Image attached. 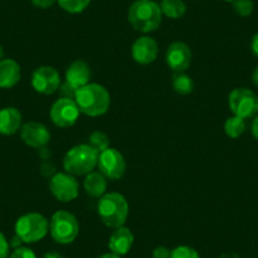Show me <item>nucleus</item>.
I'll list each match as a JSON object with an SVG mask.
<instances>
[{"label": "nucleus", "instance_id": "nucleus-39", "mask_svg": "<svg viewBox=\"0 0 258 258\" xmlns=\"http://www.w3.org/2000/svg\"><path fill=\"white\" fill-rule=\"evenodd\" d=\"M220 258H239V255H238L235 252H227V253H223V254L220 255Z\"/></svg>", "mask_w": 258, "mask_h": 258}, {"label": "nucleus", "instance_id": "nucleus-12", "mask_svg": "<svg viewBox=\"0 0 258 258\" xmlns=\"http://www.w3.org/2000/svg\"><path fill=\"white\" fill-rule=\"evenodd\" d=\"M191 53L190 47L183 42H173L166 51V63L175 73H183L190 68Z\"/></svg>", "mask_w": 258, "mask_h": 258}, {"label": "nucleus", "instance_id": "nucleus-32", "mask_svg": "<svg viewBox=\"0 0 258 258\" xmlns=\"http://www.w3.org/2000/svg\"><path fill=\"white\" fill-rule=\"evenodd\" d=\"M57 0H31V3L33 4L34 7L41 9H47L51 8L54 3H56Z\"/></svg>", "mask_w": 258, "mask_h": 258}, {"label": "nucleus", "instance_id": "nucleus-36", "mask_svg": "<svg viewBox=\"0 0 258 258\" xmlns=\"http://www.w3.org/2000/svg\"><path fill=\"white\" fill-rule=\"evenodd\" d=\"M22 243H23V242H22V239H21V238H19L18 235L16 234V235H14L13 238H12V242L9 243V244H11V247H13L14 249H17V248H19V247H21V244H22Z\"/></svg>", "mask_w": 258, "mask_h": 258}, {"label": "nucleus", "instance_id": "nucleus-2", "mask_svg": "<svg viewBox=\"0 0 258 258\" xmlns=\"http://www.w3.org/2000/svg\"><path fill=\"white\" fill-rule=\"evenodd\" d=\"M128 22L138 32L150 33L160 28L162 12L153 0H136L128 9Z\"/></svg>", "mask_w": 258, "mask_h": 258}, {"label": "nucleus", "instance_id": "nucleus-33", "mask_svg": "<svg viewBox=\"0 0 258 258\" xmlns=\"http://www.w3.org/2000/svg\"><path fill=\"white\" fill-rule=\"evenodd\" d=\"M38 156L41 157V160L43 161H49L52 157V152L49 148H47L46 146L42 148H38Z\"/></svg>", "mask_w": 258, "mask_h": 258}, {"label": "nucleus", "instance_id": "nucleus-34", "mask_svg": "<svg viewBox=\"0 0 258 258\" xmlns=\"http://www.w3.org/2000/svg\"><path fill=\"white\" fill-rule=\"evenodd\" d=\"M250 51L255 57H258V33H255L250 41Z\"/></svg>", "mask_w": 258, "mask_h": 258}, {"label": "nucleus", "instance_id": "nucleus-26", "mask_svg": "<svg viewBox=\"0 0 258 258\" xmlns=\"http://www.w3.org/2000/svg\"><path fill=\"white\" fill-rule=\"evenodd\" d=\"M170 258H200L197 249L188 245H178L175 249L171 250Z\"/></svg>", "mask_w": 258, "mask_h": 258}, {"label": "nucleus", "instance_id": "nucleus-22", "mask_svg": "<svg viewBox=\"0 0 258 258\" xmlns=\"http://www.w3.org/2000/svg\"><path fill=\"white\" fill-rule=\"evenodd\" d=\"M245 120L240 116L233 115L225 120L224 131L225 135L230 138H238L245 132Z\"/></svg>", "mask_w": 258, "mask_h": 258}, {"label": "nucleus", "instance_id": "nucleus-13", "mask_svg": "<svg viewBox=\"0 0 258 258\" xmlns=\"http://www.w3.org/2000/svg\"><path fill=\"white\" fill-rule=\"evenodd\" d=\"M21 138L27 146L32 148H42L51 140V133L44 124L38 121H28L21 128Z\"/></svg>", "mask_w": 258, "mask_h": 258}, {"label": "nucleus", "instance_id": "nucleus-4", "mask_svg": "<svg viewBox=\"0 0 258 258\" xmlns=\"http://www.w3.org/2000/svg\"><path fill=\"white\" fill-rule=\"evenodd\" d=\"M99 153L89 145L74 146L63 157V168L73 176H86L98 166Z\"/></svg>", "mask_w": 258, "mask_h": 258}, {"label": "nucleus", "instance_id": "nucleus-21", "mask_svg": "<svg viewBox=\"0 0 258 258\" xmlns=\"http://www.w3.org/2000/svg\"><path fill=\"white\" fill-rule=\"evenodd\" d=\"M172 88L180 95H188L194 90V81L183 73H175L172 78Z\"/></svg>", "mask_w": 258, "mask_h": 258}, {"label": "nucleus", "instance_id": "nucleus-35", "mask_svg": "<svg viewBox=\"0 0 258 258\" xmlns=\"http://www.w3.org/2000/svg\"><path fill=\"white\" fill-rule=\"evenodd\" d=\"M252 135L258 141V115H255L252 121Z\"/></svg>", "mask_w": 258, "mask_h": 258}, {"label": "nucleus", "instance_id": "nucleus-15", "mask_svg": "<svg viewBox=\"0 0 258 258\" xmlns=\"http://www.w3.org/2000/svg\"><path fill=\"white\" fill-rule=\"evenodd\" d=\"M133 242H135V235L132 230L126 227H119L111 233L109 238L108 247L111 253L116 255H125L129 250L132 249Z\"/></svg>", "mask_w": 258, "mask_h": 258}, {"label": "nucleus", "instance_id": "nucleus-42", "mask_svg": "<svg viewBox=\"0 0 258 258\" xmlns=\"http://www.w3.org/2000/svg\"><path fill=\"white\" fill-rule=\"evenodd\" d=\"M224 2H228V3H233L234 0H224Z\"/></svg>", "mask_w": 258, "mask_h": 258}, {"label": "nucleus", "instance_id": "nucleus-14", "mask_svg": "<svg viewBox=\"0 0 258 258\" xmlns=\"http://www.w3.org/2000/svg\"><path fill=\"white\" fill-rule=\"evenodd\" d=\"M158 44L152 37H140L132 46V57L137 63L150 64L157 58Z\"/></svg>", "mask_w": 258, "mask_h": 258}, {"label": "nucleus", "instance_id": "nucleus-29", "mask_svg": "<svg viewBox=\"0 0 258 258\" xmlns=\"http://www.w3.org/2000/svg\"><path fill=\"white\" fill-rule=\"evenodd\" d=\"M9 249H11V244L7 240L6 235L0 233V258H8Z\"/></svg>", "mask_w": 258, "mask_h": 258}, {"label": "nucleus", "instance_id": "nucleus-7", "mask_svg": "<svg viewBox=\"0 0 258 258\" xmlns=\"http://www.w3.org/2000/svg\"><path fill=\"white\" fill-rule=\"evenodd\" d=\"M228 105L234 115L243 119L254 118L258 114V96L247 88H237L228 96Z\"/></svg>", "mask_w": 258, "mask_h": 258}, {"label": "nucleus", "instance_id": "nucleus-24", "mask_svg": "<svg viewBox=\"0 0 258 258\" xmlns=\"http://www.w3.org/2000/svg\"><path fill=\"white\" fill-rule=\"evenodd\" d=\"M88 145L90 146L91 148H94L96 152L100 153L103 152V151L108 150L109 145H110V141H109V137L105 135V133L96 131V132L91 133L90 135Z\"/></svg>", "mask_w": 258, "mask_h": 258}, {"label": "nucleus", "instance_id": "nucleus-40", "mask_svg": "<svg viewBox=\"0 0 258 258\" xmlns=\"http://www.w3.org/2000/svg\"><path fill=\"white\" fill-rule=\"evenodd\" d=\"M98 258H121L120 255H116V254H114V253H105V254H101L100 257H98Z\"/></svg>", "mask_w": 258, "mask_h": 258}, {"label": "nucleus", "instance_id": "nucleus-20", "mask_svg": "<svg viewBox=\"0 0 258 258\" xmlns=\"http://www.w3.org/2000/svg\"><path fill=\"white\" fill-rule=\"evenodd\" d=\"M162 16L171 19L182 18L186 13V4L183 0H162L160 4Z\"/></svg>", "mask_w": 258, "mask_h": 258}, {"label": "nucleus", "instance_id": "nucleus-6", "mask_svg": "<svg viewBox=\"0 0 258 258\" xmlns=\"http://www.w3.org/2000/svg\"><path fill=\"white\" fill-rule=\"evenodd\" d=\"M49 232V223L39 213H28L18 218L16 223V234L23 243H36L43 239Z\"/></svg>", "mask_w": 258, "mask_h": 258}, {"label": "nucleus", "instance_id": "nucleus-3", "mask_svg": "<svg viewBox=\"0 0 258 258\" xmlns=\"http://www.w3.org/2000/svg\"><path fill=\"white\" fill-rule=\"evenodd\" d=\"M98 214L106 227L116 229L125 224L129 215V204L121 194H104L99 200Z\"/></svg>", "mask_w": 258, "mask_h": 258}, {"label": "nucleus", "instance_id": "nucleus-5", "mask_svg": "<svg viewBox=\"0 0 258 258\" xmlns=\"http://www.w3.org/2000/svg\"><path fill=\"white\" fill-rule=\"evenodd\" d=\"M80 225L75 215L66 210H58L49 220V233L54 242L70 244L78 238Z\"/></svg>", "mask_w": 258, "mask_h": 258}, {"label": "nucleus", "instance_id": "nucleus-16", "mask_svg": "<svg viewBox=\"0 0 258 258\" xmlns=\"http://www.w3.org/2000/svg\"><path fill=\"white\" fill-rule=\"evenodd\" d=\"M66 83L73 85L75 89H81L83 86L88 85L91 79L90 66L85 61L76 59L70 64L64 74Z\"/></svg>", "mask_w": 258, "mask_h": 258}, {"label": "nucleus", "instance_id": "nucleus-10", "mask_svg": "<svg viewBox=\"0 0 258 258\" xmlns=\"http://www.w3.org/2000/svg\"><path fill=\"white\" fill-rule=\"evenodd\" d=\"M98 167L106 180H119L125 173L126 162L118 150L109 147L99 153Z\"/></svg>", "mask_w": 258, "mask_h": 258}, {"label": "nucleus", "instance_id": "nucleus-11", "mask_svg": "<svg viewBox=\"0 0 258 258\" xmlns=\"http://www.w3.org/2000/svg\"><path fill=\"white\" fill-rule=\"evenodd\" d=\"M32 86L37 93L52 95L61 86V76L52 66H39L32 74Z\"/></svg>", "mask_w": 258, "mask_h": 258}, {"label": "nucleus", "instance_id": "nucleus-18", "mask_svg": "<svg viewBox=\"0 0 258 258\" xmlns=\"http://www.w3.org/2000/svg\"><path fill=\"white\" fill-rule=\"evenodd\" d=\"M21 80V66L12 58L0 61V88L11 89Z\"/></svg>", "mask_w": 258, "mask_h": 258}, {"label": "nucleus", "instance_id": "nucleus-27", "mask_svg": "<svg viewBox=\"0 0 258 258\" xmlns=\"http://www.w3.org/2000/svg\"><path fill=\"white\" fill-rule=\"evenodd\" d=\"M9 258H37L36 253L28 247H19L13 250Z\"/></svg>", "mask_w": 258, "mask_h": 258}, {"label": "nucleus", "instance_id": "nucleus-19", "mask_svg": "<svg viewBox=\"0 0 258 258\" xmlns=\"http://www.w3.org/2000/svg\"><path fill=\"white\" fill-rule=\"evenodd\" d=\"M106 177L101 172H90L85 176L84 188L91 198H101L106 194Z\"/></svg>", "mask_w": 258, "mask_h": 258}, {"label": "nucleus", "instance_id": "nucleus-30", "mask_svg": "<svg viewBox=\"0 0 258 258\" xmlns=\"http://www.w3.org/2000/svg\"><path fill=\"white\" fill-rule=\"evenodd\" d=\"M41 173L44 177L51 178L56 173V168H54L53 163L51 161H43V163L41 166Z\"/></svg>", "mask_w": 258, "mask_h": 258}, {"label": "nucleus", "instance_id": "nucleus-37", "mask_svg": "<svg viewBox=\"0 0 258 258\" xmlns=\"http://www.w3.org/2000/svg\"><path fill=\"white\" fill-rule=\"evenodd\" d=\"M43 258H64V257L62 254H59L58 252H48L43 255Z\"/></svg>", "mask_w": 258, "mask_h": 258}, {"label": "nucleus", "instance_id": "nucleus-25", "mask_svg": "<svg viewBox=\"0 0 258 258\" xmlns=\"http://www.w3.org/2000/svg\"><path fill=\"white\" fill-rule=\"evenodd\" d=\"M233 9L239 17H249L253 13L254 4L252 0H234Z\"/></svg>", "mask_w": 258, "mask_h": 258}, {"label": "nucleus", "instance_id": "nucleus-31", "mask_svg": "<svg viewBox=\"0 0 258 258\" xmlns=\"http://www.w3.org/2000/svg\"><path fill=\"white\" fill-rule=\"evenodd\" d=\"M171 250L168 249L165 245H160V247H156L153 250V258H170Z\"/></svg>", "mask_w": 258, "mask_h": 258}, {"label": "nucleus", "instance_id": "nucleus-8", "mask_svg": "<svg viewBox=\"0 0 258 258\" xmlns=\"http://www.w3.org/2000/svg\"><path fill=\"white\" fill-rule=\"evenodd\" d=\"M81 111L74 99L59 98L54 101L49 110V116L53 124L59 128L73 126L79 120Z\"/></svg>", "mask_w": 258, "mask_h": 258}, {"label": "nucleus", "instance_id": "nucleus-17", "mask_svg": "<svg viewBox=\"0 0 258 258\" xmlns=\"http://www.w3.org/2000/svg\"><path fill=\"white\" fill-rule=\"evenodd\" d=\"M22 128V114L13 106L0 109V135L12 136Z\"/></svg>", "mask_w": 258, "mask_h": 258}, {"label": "nucleus", "instance_id": "nucleus-38", "mask_svg": "<svg viewBox=\"0 0 258 258\" xmlns=\"http://www.w3.org/2000/svg\"><path fill=\"white\" fill-rule=\"evenodd\" d=\"M252 81H253V84H254V85L258 88V66H255V69L253 70Z\"/></svg>", "mask_w": 258, "mask_h": 258}, {"label": "nucleus", "instance_id": "nucleus-1", "mask_svg": "<svg viewBox=\"0 0 258 258\" xmlns=\"http://www.w3.org/2000/svg\"><path fill=\"white\" fill-rule=\"evenodd\" d=\"M75 101L83 114L88 116H100L110 108V94L100 84L89 83L79 89Z\"/></svg>", "mask_w": 258, "mask_h": 258}, {"label": "nucleus", "instance_id": "nucleus-41", "mask_svg": "<svg viewBox=\"0 0 258 258\" xmlns=\"http://www.w3.org/2000/svg\"><path fill=\"white\" fill-rule=\"evenodd\" d=\"M2 59H4V49L3 47L0 46V61H2Z\"/></svg>", "mask_w": 258, "mask_h": 258}, {"label": "nucleus", "instance_id": "nucleus-9", "mask_svg": "<svg viewBox=\"0 0 258 258\" xmlns=\"http://www.w3.org/2000/svg\"><path fill=\"white\" fill-rule=\"evenodd\" d=\"M49 190L57 200L70 203L79 197V182L68 172H56L49 178Z\"/></svg>", "mask_w": 258, "mask_h": 258}, {"label": "nucleus", "instance_id": "nucleus-28", "mask_svg": "<svg viewBox=\"0 0 258 258\" xmlns=\"http://www.w3.org/2000/svg\"><path fill=\"white\" fill-rule=\"evenodd\" d=\"M59 93H61L62 98H66V99H74L75 100V96L76 93H78V89L74 88L73 85H70L69 83L64 81L63 84L61 83V86H59Z\"/></svg>", "mask_w": 258, "mask_h": 258}, {"label": "nucleus", "instance_id": "nucleus-23", "mask_svg": "<svg viewBox=\"0 0 258 258\" xmlns=\"http://www.w3.org/2000/svg\"><path fill=\"white\" fill-rule=\"evenodd\" d=\"M58 6L70 14H78L90 6L91 0H57Z\"/></svg>", "mask_w": 258, "mask_h": 258}]
</instances>
